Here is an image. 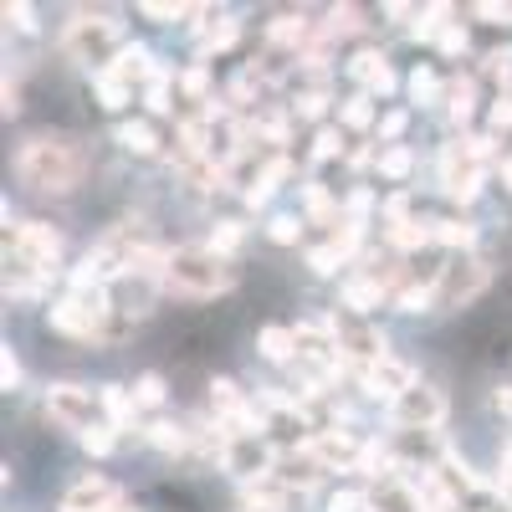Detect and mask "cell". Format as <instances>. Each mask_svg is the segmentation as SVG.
<instances>
[{"label":"cell","mask_w":512,"mask_h":512,"mask_svg":"<svg viewBox=\"0 0 512 512\" xmlns=\"http://www.w3.org/2000/svg\"><path fill=\"white\" fill-rule=\"evenodd\" d=\"M93 169V154L72 134H31L16 149V180L36 195H72Z\"/></svg>","instance_id":"1"},{"label":"cell","mask_w":512,"mask_h":512,"mask_svg":"<svg viewBox=\"0 0 512 512\" xmlns=\"http://www.w3.org/2000/svg\"><path fill=\"white\" fill-rule=\"evenodd\" d=\"M123 47H128V36H123V21H113V16L77 11V16L67 21V31H62V52H67L77 67H93V77L108 72V67L123 57Z\"/></svg>","instance_id":"2"},{"label":"cell","mask_w":512,"mask_h":512,"mask_svg":"<svg viewBox=\"0 0 512 512\" xmlns=\"http://www.w3.org/2000/svg\"><path fill=\"white\" fill-rule=\"evenodd\" d=\"M164 282L180 297H216L236 282V272L226 267V256H216L210 246H185V251H169Z\"/></svg>","instance_id":"3"},{"label":"cell","mask_w":512,"mask_h":512,"mask_svg":"<svg viewBox=\"0 0 512 512\" xmlns=\"http://www.w3.org/2000/svg\"><path fill=\"white\" fill-rule=\"evenodd\" d=\"M436 169H441V190L451 200H472L482 190V180H487V139H472V134L451 139L441 149Z\"/></svg>","instance_id":"4"},{"label":"cell","mask_w":512,"mask_h":512,"mask_svg":"<svg viewBox=\"0 0 512 512\" xmlns=\"http://www.w3.org/2000/svg\"><path fill=\"white\" fill-rule=\"evenodd\" d=\"M492 282V267L477 262V256H456V262H446L436 272V308H466L477 303V297L487 292Z\"/></svg>","instance_id":"5"},{"label":"cell","mask_w":512,"mask_h":512,"mask_svg":"<svg viewBox=\"0 0 512 512\" xmlns=\"http://www.w3.org/2000/svg\"><path fill=\"white\" fill-rule=\"evenodd\" d=\"M328 328H333V338H338V354H344L349 364H359V374L374 369L379 359H390V349H384V333L369 328L359 313H338V318H328Z\"/></svg>","instance_id":"6"},{"label":"cell","mask_w":512,"mask_h":512,"mask_svg":"<svg viewBox=\"0 0 512 512\" xmlns=\"http://www.w3.org/2000/svg\"><path fill=\"white\" fill-rule=\"evenodd\" d=\"M47 410H52V420L62 425V431H77V436H88L93 425H103L98 420L103 395H93L88 384H52V390H47Z\"/></svg>","instance_id":"7"},{"label":"cell","mask_w":512,"mask_h":512,"mask_svg":"<svg viewBox=\"0 0 512 512\" xmlns=\"http://www.w3.org/2000/svg\"><path fill=\"white\" fill-rule=\"evenodd\" d=\"M390 410H395V425H405V431H436V425L446 420V395L436 390V384L415 379Z\"/></svg>","instance_id":"8"},{"label":"cell","mask_w":512,"mask_h":512,"mask_svg":"<svg viewBox=\"0 0 512 512\" xmlns=\"http://www.w3.org/2000/svg\"><path fill=\"white\" fill-rule=\"evenodd\" d=\"M221 466L241 482H267V472H277V451L262 441V436H226L221 446Z\"/></svg>","instance_id":"9"},{"label":"cell","mask_w":512,"mask_h":512,"mask_svg":"<svg viewBox=\"0 0 512 512\" xmlns=\"http://www.w3.org/2000/svg\"><path fill=\"white\" fill-rule=\"evenodd\" d=\"M57 251H62V236L41 221H26L11 231V262L21 267H36V272H52L57 267Z\"/></svg>","instance_id":"10"},{"label":"cell","mask_w":512,"mask_h":512,"mask_svg":"<svg viewBox=\"0 0 512 512\" xmlns=\"http://www.w3.org/2000/svg\"><path fill=\"white\" fill-rule=\"evenodd\" d=\"M364 446H369V441H359V436H349V431H323V436H313V451H318V461H323V472H359Z\"/></svg>","instance_id":"11"},{"label":"cell","mask_w":512,"mask_h":512,"mask_svg":"<svg viewBox=\"0 0 512 512\" xmlns=\"http://www.w3.org/2000/svg\"><path fill=\"white\" fill-rule=\"evenodd\" d=\"M123 502V492L108 482V477H82L67 497H62V512H113Z\"/></svg>","instance_id":"12"},{"label":"cell","mask_w":512,"mask_h":512,"mask_svg":"<svg viewBox=\"0 0 512 512\" xmlns=\"http://www.w3.org/2000/svg\"><path fill=\"white\" fill-rule=\"evenodd\" d=\"M359 379H364V390H369V395H384V400L395 405V400L410 390V384H415V369H410V364H400V359H379V364H374V369H364Z\"/></svg>","instance_id":"13"},{"label":"cell","mask_w":512,"mask_h":512,"mask_svg":"<svg viewBox=\"0 0 512 512\" xmlns=\"http://www.w3.org/2000/svg\"><path fill=\"white\" fill-rule=\"evenodd\" d=\"M369 512H425V497L405 477H379V487L369 492Z\"/></svg>","instance_id":"14"},{"label":"cell","mask_w":512,"mask_h":512,"mask_svg":"<svg viewBox=\"0 0 512 512\" xmlns=\"http://www.w3.org/2000/svg\"><path fill=\"white\" fill-rule=\"evenodd\" d=\"M354 246H359V221H349L344 231H338L333 241H323V246H313L308 251V267L318 272V277H328V272H338L354 256Z\"/></svg>","instance_id":"15"},{"label":"cell","mask_w":512,"mask_h":512,"mask_svg":"<svg viewBox=\"0 0 512 512\" xmlns=\"http://www.w3.org/2000/svg\"><path fill=\"white\" fill-rule=\"evenodd\" d=\"M349 77L364 82V93H390L395 88V72H390V62H384V52H359L349 62Z\"/></svg>","instance_id":"16"},{"label":"cell","mask_w":512,"mask_h":512,"mask_svg":"<svg viewBox=\"0 0 512 512\" xmlns=\"http://www.w3.org/2000/svg\"><path fill=\"white\" fill-rule=\"evenodd\" d=\"M103 415H108V425L113 431H128L134 425V410H139V400H134V390H123V384H103Z\"/></svg>","instance_id":"17"},{"label":"cell","mask_w":512,"mask_h":512,"mask_svg":"<svg viewBox=\"0 0 512 512\" xmlns=\"http://www.w3.org/2000/svg\"><path fill=\"white\" fill-rule=\"evenodd\" d=\"M128 154H159V128L149 118H134V123H118V134H113Z\"/></svg>","instance_id":"18"},{"label":"cell","mask_w":512,"mask_h":512,"mask_svg":"<svg viewBox=\"0 0 512 512\" xmlns=\"http://www.w3.org/2000/svg\"><path fill=\"white\" fill-rule=\"evenodd\" d=\"M262 359H272V364H282V359H292L297 354V333L292 328H262Z\"/></svg>","instance_id":"19"},{"label":"cell","mask_w":512,"mask_h":512,"mask_svg":"<svg viewBox=\"0 0 512 512\" xmlns=\"http://www.w3.org/2000/svg\"><path fill=\"white\" fill-rule=\"evenodd\" d=\"M431 231H436L441 246H461V251L477 241V226L472 221H431Z\"/></svg>","instance_id":"20"},{"label":"cell","mask_w":512,"mask_h":512,"mask_svg":"<svg viewBox=\"0 0 512 512\" xmlns=\"http://www.w3.org/2000/svg\"><path fill=\"white\" fill-rule=\"evenodd\" d=\"M338 123H344V128H369V123H374V98H369V93L349 98L344 108H338Z\"/></svg>","instance_id":"21"},{"label":"cell","mask_w":512,"mask_h":512,"mask_svg":"<svg viewBox=\"0 0 512 512\" xmlns=\"http://www.w3.org/2000/svg\"><path fill=\"white\" fill-rule=\"evenodd\" d=\"M410 93H415V103H436V98H446V88L436 82L431 67H415V72H410Z\"/></svg>","instance_id":"22"},{"label":"cell","mask_w":512,"mask_h":512,"mask_svg":"<svg viewBox=\"0 0 512 512\" xmlns=\"http://www.w3.org/2000/svg\"><path fill=\"white\" fill-rule=\"evenodd\" d=\"M379 175H384V180H405V175H410V149H400V144L384 149V154H379Z\"/></svg>","instance_id":"23"},{"label":"cell","mask_w":512,"mask_h":512,"mask_svg":"<svg viewBox=\"0 0 512 512\" xmlns=\"http://www.w3.org/2000/svg\"><path fill=\"white\" fill-rule=\"evenodd\" d=\"M149 446H159V451H185V431H180V425H169V420H154V425H149Z\"/></svg>","instance_id":"24"},{"label":"cell","mask_w":512,"mask_h":512,"mask_svg":"<svg viewBox=\"0 0 512 512\" xmlns=\"http://www.w3.org/2000/svg\"><path fill=\"white\" fill-rule=\"evenodd\" d=\"M241 241H246V226H241V221H221V226H216V236H210V251L226 256V251H236Z\"/></svg>","instance_id":"25"},{"label":"cell","mask_w":512,"mask_h":512,"mask_svg":"<svg viewBox=\"0 0 512 512\" xmlns=\"http://www.w3.org/2000/svg\"><path fill=\"white\" fill-rule=\"evenodd\" d=\"M472 98H477L472 82H451V88H446V108H451V118H456V123H461L466 113H472Z\"/></svg>","instance_id":"26"},{"label":"cell","mask_w":512,"mask_h":512,"mask_svg":"<svg viewBox=\"0 0 512 512\" xmlns=\"http://www.w3.org/2000/svg\"><path fill=\"white\" fill-rule=\"evenodd\" d=\"M236 31H241V26H236L231 16H226L221 26H205V41H200V52H221V47H231V41H236Z\"/></svg>","instance_id":"27"},{"label":"cell","mask_w":512,"mask_h":512,"mask_svg":"<svg viewBox=\"0 0 512 512\" xmlns=\"http://www.w3.org/2000/svg\"><path fill=\"white\" fill-rule=\"evenodd\" d=\"M77 441L88 446L93 456H108V451H113V441H118V431H113V425L103 420V425H93V431H88V436H77Z\"/></svg>","instance_id":"28"},{"label":"cell","mask_w":512,"mask_h":512,"mask_svg":"<svg viewBox=\"0 0 512 512\" xmlns=\"http://www.w3.org/2000/svg\"><path fill=\"white\" fill-rule=\"evenodd\" d=\"M134 400H139V405H164V379H159V374H139Z\"/></svg>","instance_id":"29"},{"label":"cell","mask_w":512,"mask_h":512,"mask_svg":"<svg viewBox=\"0 0 512 512\" xmlns=\"http://www.w3.org/2000/svg\"><path fill=\"white\" fill-rule=\"evenodd\" d=\"M359 507H369V492H333L328 497V512H359Z\"/></svg>","instance_id":"30"},{"label":"cell","mask_w":512,"mask_h":512,"mask_svg":"<svg viewBox=\"0 0 512 512\" xmlns=\"http://www.w3.org/2000/svg\"><path fill=\"white\" fill-rule=\"evenodd\" d=\"M338 149H344V139H338V128H323V134H318V144H313V159L323 164V159H333Z\"/></svg>","instance_id":"31"},{"label":"cell","mask_w":512,"mask_h":512,"mask_svg":"<svg viewBox=\"0 0 512 512\" xmlns=\"http://www.w3.org/2000/svg\"><path fill=\"white\" fill-rule=\"evenodd\" d=\"M441 52H451V57H456V52H466V31H461L456 21H446V26H441Z\"/></svg>","instance_id":"32"},{"label":"cell","mask_w":512,"mask_h":512,"mask_svg":"<svg viewBox=\"0 0 512 512\" xmlns=\"http://www.w3.org/2000/svg\"><path fill=\"white\" fill-rule=\"evenodd\" d=\"M297 231H303V221H297V216H277L272 221V241H282V246L297 241Z\"/></svg>","instance_id":"33"},{"label":"cell","mask_w":512,"mask_h":512,"mask_svg":"<svg viewBox=\"0 0 512 512\" xmlns=\"http://www.w3.org/2000/svg\"><path fill=\"white\" fill-rule=\"evenodd\" d=\"M144 16H154V21H164V26H169V21H180V16H190V11H185V6H159V0H149Z\"/></svg>","instance_id":"34"},{"label":"cell","mask_w":512,"mask_h":512,"mask_svg":"<svg viewBox=\"0 0 512 512\" xmlns=\"http://www.w3.org/2000/svg\"><path fill=\"white\" fill-rule=\"evenodd\" d=\"M180 88H185L190 98H200V93L210 88V77H205V67H195V72H185V77H180Z\"/></svg>","instance_id":"35"},{"label":"cell","mask_w":512,"mask_h":512,"mask_svg":"<svg viewBox=\"0 0 512 512\" xmlns=\"http://www.w3.org/2000/svg\"><path fill=\"white\" fill-rule=\"evenodd\" d=\"M400 128H405V113H390L379 123V139H400Z\"/></svg>","instance_id":"36"},{"label":"cell","mask_w":512,"mask_h":512,"mask_svg":"<svg viewBox=\"0 0 512 512\" xmlns=\"http://www.w3.org/2000/svg\"><path fill=\"white\" fill-rule=\"evenodd\" d=\"M0 379H6V390H16V379H21V364H16V354H6V364H0Z\"/></svg>","instance_id":"37"},{"label":"cell","mask_w":512,"mask_h":512,"mask_svg":"<svg viewBox=\"0 0 512 512\" xmlns=\"http://www.w3.org/2000/svg\"><path fill=\"white\" fill-rule=\"evenodd\" d=\"M6 16L16 21V31H36V21H31V6H11Z\"/></svg>","instance_id":"38"},{"label":"cell","mask_w":512,"mask_h":512,"mask_svg":"<svg viewBox=\"0 0 512 512\" xmlns=\"http://www.w3.org/2000/svg\"><path fill=\"white\" fill-rule=\"evenodd\" d=\"M497 410L512 420V384H502V390H497Z\"/></svg>","instance_id":"39"},{"label":"cell","mask_w":512,"mask_h":512,"mask_svg":"<svg viewBox=\"0 0 512 512\" xmlns=\"http://www.w3.org/2000/svg\"><path fill=\"white\" fill-rule=\"evenodd\" d=\"M502 487H507V497H512V451H507V461H502Z\"/></svg>","instance_id":"40"},{"label":"cell","mask_w":512,"mask_h":512,"mask_svg":"<svg viewBox=\"0 0 512 512\" xmlns=\"http://www.w3.org/2000/svg\"><path fill=\"white\" fill-rule=\"evenodd\" d=\"M502 180H507V185H512V159H507V164H502Z\"/></svg>","instance_id":"41"},{"label":"cell","mask_w":512,"mask_h":512,"mask_svg":"<svg viewBox=\"0 0 512 512\" xmlns=\"http://www.w3.org/2000/svg\"><path fill=\"white\" fill-rule=\"evenodd\" d=\"M113 512H139V507H128V502H118V507H113Z\"/></svg>","instance_id":"42"}]
</instances>
